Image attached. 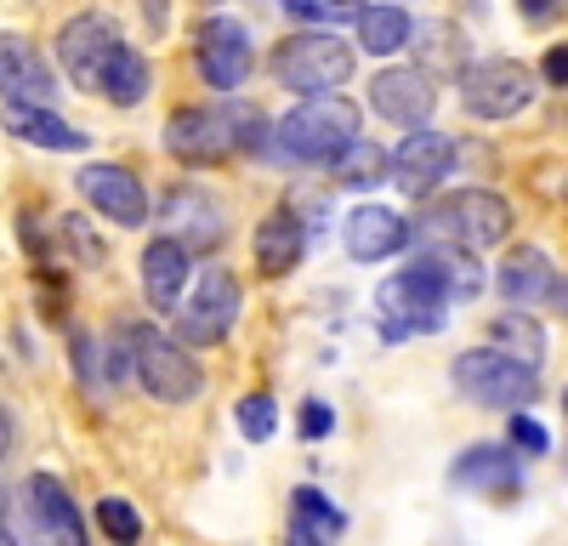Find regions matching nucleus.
<instances>
[{"mask_svg":"<svg viewBox=\"0 0 568 546\" xmlns=\"http://www.w3.org/2000/svg\"><path fill=\"white\" fill-rule=\"evenodd\" d=\"M267 136V120L245 103H194V109H176L165 125V149L176 160H227V154H256Z\"/></svg>","mask_w":568,"mask_h":546,"instance_id":"1","label":"nucleus"},{"mask_svg":"<svg viewBox=\"0 0 568 546\" xmlns=\"http://www.w3.org/2000/svg\"><path fill=\"white\" fill-rule=\"evenodd\" d=\"M358 125H364L358 103L336 98V91H318V98H307L302 109H291L273 125V149L296 165H336L358 143Z\"/></svg>","mask_w":568,"mask_h":546,"instance_id":"2","label":"nucleus"},{"mask_svg":"<svg viewBox=\"0 0 568 546\" xmlns=\"http://www.w3.org/2000/svg\"><path fill=\"white\" fill-rule=\"evenodd\" d=\"M444 302H449V273H444L438 251L415 256L409 267H398L393 280L375 291V313H382V325H387V342L444 331Z\"/></svg>","mask_w":568,"mask_h":546,"instance_id":"3","label":"nucleus"},{"mask_svg":"<svg viewBox=\"0 0 568 546\" xmlns=\"http://www.w3.org/2000/svg\"><path fill=\"white\" fill-rule=\"evenodd\" d=\"M420 228L438 234V251H495L511 234V205L489 189H466L426 211Z\"/></svg>","mask_w":568,"mask_h":546,"instance_id":"4","label":"nucleus"},{"mask_svg":"<svg viewBox=\"0 0 568 546\" xmlns=\"http://www.w3.org/2000/svg\"><path fill=\"white\" fill-rule=\"evenodd\" d=\"M449 376H455V387L471 398V404H484V410H529L535 404V393H540V382H535V371L529 364H517L511 353H500V347H471V353H460L455 364H449Z\"/></svg>","mask_w":568,"mask_h":546,"instance_id":"5","label":"nucleus"},{"mask_svg":"<svg viewBox=\"0 0 568 546\" xmlns=\"http://www.w3.org/2000/svg\"><path fill=\"white\" fill-rule=\"evenodd\" d=\"M347 74H353L347 40L324 34V29H302V34H291V40H278V52H273V80L291 85V91H302V98L336 91Z\"/></svg>","mask_w":568,"mask_h":546,"instance_id":"6","label":"nucleus"},{"mask_svg":"<svg viewBox=\"0 0 568 546\" xmlns=\"http://www.w3.org/2000/svg\"><path fill=\"white\" fill-rule=\"evenodd\" d=\"M131 376L160 404H187L205 393V371L165 331H131Z\"/></svg>","mask_w":568,"mask_h":546,"instance_id":"7","label":"nucleus"},{"mask_svg":"<svg viewBox=\"0 0 568 546\" xmlns=\"http://www.w3.org/2000/svg\"><path fill=\"white\" fill-rule=\"evenodd\" d=\"M535 103V74L511 58H489V63H471L460 74V109L478 114V120H511Z\"/></svg>","mask_w":568,"mask_h":546,"instance_id":"8","label":"nucleus"},{"mask_svg":"<svg viewBox=\"0 0 568 546\" xmlns=\"http://www.w3.org/2000/svg\"><path fill=\"white\" fill-rule=\"evenodd\" d=\"M120 46L125 40H120V23L109 12H80L58 34V63H63V74L80 91H98L103 85V69H109V58L120 52Z\"/></svg>","mask_w":568,"mask_h":546,"instance_id":"9","label":"nucleus"},{"mask_svg":"<svg viewBox=\"0 0 568 546\" xmlns=\"http://www.w3.org/2000/svg\"><path fill=\"white\" fill-rule=\"evenodd\" d=\"M240 280H233L227 267H205L194 280V296L182 302V342L194 347H211L233 331V318H240Z\"/></svg>","mask_w":568,"mask_h":546,"instance_id":"10","label":"nucleus"},{"mask_svg":"<svg viewBox=\"0 0 568 546\" xmlns=\"http://www.w3.org/2000/svg\"><path fill=\"white\" fill-rule=\"evenodd\" d=\"M369 103L382 120L404 125V131H420L438 109V80L420 74V69H382L369 80Z\"/></svg>","mask_w":568,"mask_h":546,"instance_id":"11","label":"nucleus"},{"mask_svg":"<svg viewBox=\"0 0 568 546\" xmlns=\"http://www.w3.org/2000/svg\"><path fill=\"white\" fill-rule=\"evenodd\" d=\"M0 98L29 103V109H52L58 103V74L23 34H0Z\"/></svg>","mask_w":568,"mask_h":546,"instance_id":"12","label":"nucleus"},{"mask_svg":"<svg viewBox=\"0 0 568 546\" xmlns=\"http://www.w3.org/2000/svg\"><path fill=\"white\" fill-rule=\"evenodd\" d=\"M194 58H200L205 85L233 91V85L251 74V34L233 23V18H205L200 34H194Z\"/></svg>","mask_w":568,"mask_h":546,"instance_id":"13","label":"nucleus"},{"mask_svg":"<svg viewBox=\"0 0 568 546\" xmlns=\"http://www.w3.org/2000/svg\"><path fill=\"white\" fill-rule=\"evenodd\" d=\"M80 194H85V205L91 211H103L109 222H120V228H136L142 216H149V189L136 182V171H125V165H80Z\"/></svg>","mask_w":568,"mask_h":546,"instance_id":"14","label":"nucleus"},{"mask_svg":"<svg viewBox=\"0 0 568 546\" xmlns=\"http://www.w3.org/2000/svg\"><path fill=\"white\" fill-rule=\"evenodd\" d=\"M449 165H455V143H449V136L444 131H409L404 136V143L393 149V176H398V189L404 194H433L438 189V182L449 176Z\"/></svg>","mask_w":568,"mask_h":546,"instance_id":"15","label":"nucleus"},{"mask_svg":"<svg viewBox=\"0 0 568 546\" xmlns=\"http://www.w3.org/2000/svg\"><path fill=\"white\" fill-rule=\"evenodd\" d=\"M342 234H347V256L353 262H387V256H398L409 245V222L393 205H358Z\"/></svg>","mask_w":568,"mask_h":546,"instance_id":"16","label":"nucleus"},{"mask_svg":"<svg viewBox=\"0 0 568 546\" xmlns=\"http://www.w3.org/2000/svg\"><path fill=\"white\" fill-rule=\"evenodd\" d=\"M29 513H34L40 535L52 540V546H85V524L74 513V495L52 473H34L29 478Z\"/></svg>","mask_w":568,"mask_h":546,"instance_id":"17","label":"nucleus"},{"mask_svg":"<svg viewBox=\"0 0 568 546\" xmlns=\"http://www.w3.org/2000/svg\"><path fill=\"white\" fill-rule=\"evenodd\" d=\"M449 478L460 489H484V495H511L517 484H524L511 444H471V449H460V462H455Z\"/></svg>","mask_w":568,"mask_h":546,"instance_id":"18","label":"nucleus"},{"mask_svg":"<svg viewBox=\"0 0 568 546\" xmlns=\"http://www.w3.org/2000/svg\"><path fill=\"white\" fill-rule=\"evenodd\" d=\"M302 251H307V228H302V216L296 211H267L262 216V228H256V267L267 273V280H284L296 262H302Z\"/></svg>","mask_w":568,"mask_h":546,"instance_id":"19","label":"nucleus"},{"mask_svg":"<svg viewBox=\"0 0 568 546\" xmlns=\"http://www.w3.org/2000/svg\"><path fill=\"white\" fill-rule=\"evenodd\" d=\"M495 285H500V296L517 302V307H524V302H546L551 285H557V267H551L546 251H535V245H511V251L500 256Z\"/></svg>","mask_w":568,"mask_h":546,"instance_id":"20","label":"nucleus"},{"mask_svg":"<svg viewBox=\"0 0 568 546\" xmlns=\"http://www.w3.org/2000/svg\"><path fill=\"white\" fill-rule=\"evenodd\" d=\"M342 529H347V513L324 489L302 484L291 495V546H336Z\"/></svg>","mask_w":568,"mask_h":546,"instance_id":"21","label":"nucleus"},{"mask_svg":"<svg viewBox=\"0 0 568 546\" xmlns=\"http://www.w3.org/2000/svg\"><path fill=\"white\" fill-rule=\"evenodd\" d=\"M182 285H187V251L176 240H154L142 251V296H149V307L160 313L182 307Z\"/></svg>","mask_w":568,"mask_h":546,"instance_id":"22","label":"nucleus"},{"mask_svg":"<svg viewBox=\"0 0 568 546\" xmlns=\"http://www.w3.org/2000/svg\"><path fill=\"white\" fill-rule=\"evenodd\" d=\"M7 131L12 136H23V143H34V149H52V154H74V149H85V136L69 125V120H58V109H29V103H7Z\"/></svg>","mask_w":568,"mask_h":546,"instance_id":"23","label":"nucleus"},{"mask_svg":"<svg viewBox=\"0 0 568 546\" xmlns=\"http://www.w3.org/2000/svg\"><path fill=\"white\" fill-rule=\"evenodd\" d=\"M165 216H171V240L182 245L187 240V228H194V245H216L222 240V216L211 211L205 189H176L165 200Z\"/></svg>","mask_w":568,"mask_h":546,"instance_id":"24","label":"nucleus"},{"mask_svg":"<svg viewBox=\"0 0 568 546\" xmlns=\"http://www.w3.org/2000/svg\"><path fill=\"white\" fill-rule=\"evenodd\" d=\"M98 91H103L114 109H136L142 98H149V58L131 52V46H120V52L109 58V69H103V85Z\"/></svg>","mask_w":568,"mask_h":546,"instance_id":"25","label":"nucleus"},{"mask_svg":"<svg viewBox=\"0 0 568 546\" xmlns=\"http://www.w3.org/2000/svg\"><path fill=\"white\" fill-rule=\"evenodd\" d=\"M409 34H415V23L404 7H364V18H358V46L369 58H393L398 46H409Z\"/></svg>","mask_w":568,"mask_h":546,"instance_id":"26","label":"nucleus"},{"mask_svg":"<svg viewBox=\"0 0 568 546\" xmlns=\"http://www.w3.org/2000/svg\"><path fill=\"white\" fill-rule=\"evenodd\" d=\"M415 52L426 58V69H433V74H466V34L455 29V23H420L415 34Z\"/></svg>","mask_w":568,"mask_h":546,"instance_id":"27","label":"nucleus"},{"mask_svg":"<svg viewBox=\"0 0 568 546\" xmlns=\"http://www.w3.org/2000/svg\"><path fill=\"white\" fill-rule=\"evenodd\" d=\"M489 342L500 347V353H511L517 364H529V371H540V358H546V336H540V325L529 313H500L495 325H489Z\"/></svg>","mask_w":568,"mask_h":546,"instance_id":"28","label":"nucleus"},{"mask_svg":"<svg viewBox=\"0 0 568 546\" xmlns=\"http://www.w3.org/2000/svg\"><path fill=\"white\" fill-rule=\"evenodd\" d=\"M336 171H342V182H353V189H369V182H382V176L393 171V160H387L382 149H369V143H353V149L336 160Z\"/></svg>","mask_w":568,"mask_h":546,"instance_id":"29","label":"nucleus"},{"mask_svg":"<svg viewBox=\"0 0 568 546\" xmlns=\"http://www.w3.org/2000/svg\"><path fill=\"white\" fill-rule=\"evenodd\" d=\"M98 524H103V535H109L114 546H136V540H142V518H136L131 501H120V495H103V501H98Z\"/></svg>","mask_w":568,"mask_h":546,"instance_id":"30","label":"nucleus"},{"mask_svg":"<svg viewBox=\"0 0 568 546\" xmlns=\"http://www.w3.org/2000/svg\"><path fill=\"white\" fill-rule=\"evenodd\" d=\"M284 12L296 23H358L364 0H284Z\"/></svg>","mask_w":568,"mask_h":546,"instance_id":"31","label":"nucleus"},{"mask_svg":"<svg viewBox=\"0 0 568 546\" xmlns=\"http://www.w3.org/2000/svg\"><path fill=\"white\" fill-rule=\"evenodd\" d=\"M233 422H240V433H245L251 444L273 438V427H278V404H273V393H245L240 410H233Z\"/></svg>","mask_w":568,"mask_h":546,"instance_id":"32","label":"nucleus"},{"mask_svg":"<svg viewBox=\"0 0 568 546\" xmlns=\"http://www.w3.org/2000/svg\"><path fill=\"white\" fill-rule=\"evenodd\" d=\"M444 256V273H449V296L455 302H471L484 291V273H478V262H471L466 251H438Z\"/></svg>","mask_w":568,"mask_h":546,"instance_id":"33","label":"nucleus"},{"mask_svg":"<svg viewBox=\"0 0 568 546\" xmlns=\"http://www.w3.org/2000/svg\"><path fill=\"white\" fill-rule=\"evenodd\" d=\"M506 433H511V444L524 449V455H546V449H551V433H546L535 416H524V410H511V427H506Z\"/></svg>","mask_w":568,"mask_h":546,"instance_id":"34","label":"nucleus"},{"mask_svg":"<svg viewBox=\"0 0 568 546\" xmlns=\"http://www.w3.org/2000/svg\"><path fill=\"white\" fill-rule=\"evenodd\" d=\"M58 228H63V234H69V251H74L80 262H103V245H98V240H91V228H85L80 216H63Z\"/></svg>","mask_w":568,"mask_h":546,"instance_id":"35","label":"nucleus"},{"mask_svg":"<svg viewBox=\"0 0 568 546\" xmlns=\"http://www.w3.org/2000/svg\"><path fill=\"white\" fill-rule=\"evenodd\" d=\"M329 427H336V410H329L324 398H307L302 404V438H324Z\"/></svg>","mask_w":568,"mask_h":546,"instance_id":"36","label":"nucleus"},{"mask_svg":"<svg viewBox=\"0 0 568 546\" xmlns=\"http://www.w3.org/2000/svg\"><path fill=\"white\" fill-rule=\"evenodd\" d=\"M517 12L529 23H551V18H568V0H517Z\"/></svg>","mask_w":568,"mask_h":546,"instance_id":"37","label":"nucleus"},{"mask_svg":"<svg viewBox=\"0 0 568 546\" xmlns=\"http://www.w3.org/2000/svg\"><path fill=\"white\" fill-rule=\"evenodd\" d=\"M540 74H546V85H568V46H551L540 58Z\"/></svg>","mask_w":568,"mask_h":546,"instance_id":"38","label":"nucleus"},{"mask_svg":"<svg viewBox=\"0 0 568 546\" xmlns=\"http://www.w3.org/2000/svg\"><path fill=\"white\" fill-rule=\"evenodd\" d=\"M142 7V23H149V34H165L171 29V0H136Z\"/></svg>","mask_w":568,"mask_h":546,"instance_id":"39","label":"nucleus"},{"mask_svg":"<svg viewBox=\"0 0 568 546\" xmlns=\"http://www.w3.org/2000/svg\"><path fill=\"white\" fill-rule=\"evenodd\" d=\"M7 449H12V416H7V404H0V462H7Z\"/></svg>","mask_w":568,"mask_h":546,"instance_id":"40","label":"nucleus"},{"mask_svg":"<svg viewBox=\"0 0 568 546\" xmlns=\"http://www.w3.org/2000/svg\"><path fill=\"white\" fill-rule=\"evenodd\" d=\"M546 302H551V307H557V313H562V318H568V280H557V285H551V296H546Z\"/></svg>","mask_w":568,"mask_h":546,"instance_id":"41","label":"nucleus"},{"mask_svg":"<svg viewBox=\"0 0 568 546\" xmlns=\"http://www.w3.org/2000/svg\"><path fill=\"white\" fill-rule=\"evenodd\" d=\"M0 546H18V535H12L7 524H0Z\"/></svg>","mask_w":568,"mask_h":546,"instance_id":"42","label":"nucleus"},{"mask_svg":"<svg viewBox=\"0 0 568 546\" xmlns=\"http://www.w3.org/2000/svg\"><path fill=\"white\" fill-rule=\"evenodd\" d=\"M562 410H568V387H562Z\"/></svg>","mask_w":568,"mask_h":546,"instance_id":"43","label":"nucleus"}]
</instances>
